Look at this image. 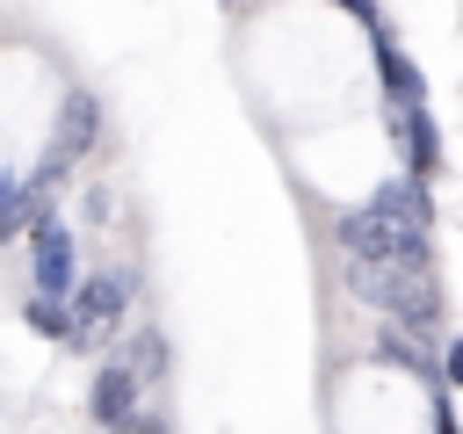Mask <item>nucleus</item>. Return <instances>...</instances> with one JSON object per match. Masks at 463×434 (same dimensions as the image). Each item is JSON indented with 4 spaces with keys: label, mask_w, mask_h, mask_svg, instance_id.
<instances>
[{
    "label": "nucleus",
    "mask_w": 463,
    "mask_h": 434,
    "mask_svg": "<svg viewBox=\"0 0 463 434\" xmlns=\"http://www.w3.org/2000/svg\"><path fill=\"white\" fill-rule=\"evenodd\" d=\"M22 188H29V181H14V174H7V166H0V217H7V210H14V203H22Z\"/></svg>",
    "instance_id": "nucleus-14"
},
{
    "label": "nucleus",
    "mask_w": 463,
    "mask_h": 434,
    "mask_svg": "<svg viewBox=\"0 0 463 434\" xmlns=\"http://www.w3.org/2000/svg\"><path fill=\"white\" fill-rule=\"evenodd\" d=\"M369 43H376V72H383V94H391V108H427V80H420V65H412V58H405V51H398L383 29H376Z\"/></svg>",
    "instance_id": "nucleus-6"
},
{
    "label": "nucleus",
    "mask_w": 463,
    "mask_h": 434,
    "mask_svg": "<svg viewBox=\"0 0 463 434\" xmlns=\"http://www.w3.org/2000/svg\"><path fill=\"white\" fill-rule=\"evenodd\" d=\"M29 333L72 347V304H58V297H29Z\"/></svg>",
    "instance_id": "nucleus-11"
},
{
    "label": "nucleus",
    "mask_w": 463,
    "mask_h": 434,
    "mask_svg": "<svg viewBox=\"0 0 463 434\" xmlns=\"http://www.w3.org/2000/svg\"><path fill=\"white\" fill-rule=\"evenodd\" d=\"M391 116H398V137H405L412 181H434V174H441V137H434V116H427V108H391Z\"/></svg>",
    "instance_id": "nucleus-8"
},
{
    "label": "nucleus",
    "mask_w": 463,
    "mask_h": 434,
    "mask_svg": "<svg viewBox=\"0 0 463 434\" xmlns=\"http://www.w3.org/2000/svg\"><path fill=\"white\" fill-rule=\"evenodd\" d=\"M434 434H456V420H449V398L434 391Z\"/></svg>",
    "instance_id": "nucleus-15"
},
{
    "label": "nucleus",
    "mask_w": 463,
    "mask_h": 434,
    "mask_svg": "<svg viewBox=\"0 0 463 434\" xmlns=\"http://www.w3.org/2000/svg\"><path fill=\"white\" fill-rule=\"evenodd\" d=\"M441 383H463V340H449V354H441Z\"/></svg>",
    "instance_id": "nucleus-13"
},
{
    "label": "nucleus",
    "mask_w": 463,
    "mask_h": 434,
    "mask_svg": "<svg viewBox=\"0 0 463 434\" xmlns=\"http://www.w3.org/2000/svg\"><path fill=\"white\" fill-rule=\"evenodd\" d=\"M340 7H354V14H362V22H369V36H376V29H383V22H376V0H340Z\"/></svg>",
    "instance_id": "nucleus-16"
},
{
    "label": "nucleus",
    "mask_w": 463,
    "mask_h": 434,
    "mask_svg": "<svg viewBox=\"0 0 463 434\" xmlns=\"http://www.w3.org/2000/svg\"><path fill=\"white\" fill-rule=\"evenodd\" d=\"M369 210H376L383 224H398V231H427V224H434V195H427V181H412V174L383 181V188L369 195Z\"/></svg>",
    "instance_id": "nucleus-5"
},
{
    "label": "nucleus",
    "mask_w": 463,
    "mask_h": 434,
    "mask_svg": "<svg viewBox=\"0 0 463 434\" xmlns=\"http://www.w3.org/2000/svg\"><path fill=\"white\" fill-rule=\"evenodd\" d=\"M123 362L137 369V383H159V376H166V333H159V326H145V333L123 347Z\"/></svg>",
    "instance_id": "nucleus-10"
},
{
    "label": "nucleus",
    "mask_w": 463,
    "mask_h": 434,
    "mask_svg": "<svg viewBox=\"0 0 463 434\" xmlns=\"http://www.w3.org/2000/svg\"><path fill=\"white\" fill-rule=\"evenodd\" d=\"M94 130H101V101L87 94V87H72L65 101H58V137H51V152H43V166H72V159H87L94 152Z\"/></svg>",
    "instance_id": "nucleus-3"
},
{
    "label": "nucleus",
    "mask_w": 463,
    "mask_h": 434,
    "mask_svg": "<svg viewBox=\"0 0 463 434\" xmlns=\"http://www.w3.org/2000/svg\"><path fill=\"white\" fill-rule=\"evenodd\" d=\"M109 434H174V420H166V412H130V420L109 427Z\"/></svg>",
    "instance_id": "nucleus-12"
},
{
    "label": "nucleus",
    "mask_w": 463,
    "mask_h": 434,
    "mask_svg": "<svg viewBox=\"0 0 463 434\" xmlns=\"http://www.w3.org/2000/svg\"><path fill=\"white\" fill-rule=\"evenodd\" d=\"M137 391H145V383H137V369H130L123 354H109V362L94 369V391H87V412H94L101 427H123V420L137 412Z\"/></svg>",
    "instance_id": "nucleus-4"
},
{
    "label": "nucleus",
    "mask_w": 463,
    "mask_h": 434,
    "mask_svg": "<svg viewBox=\"0 0 463 434\" xmlns=\"http://www.w3.org/2000/svg\"><path fill=\"white\" fill-rule=\"evenodd\" d=\"M29 275H36V297H58V304H65L80 260H72V231H65L58 217H43V224L29 231Z\"/></svg>",
    "instance_id": "nucleus-2"
},
{
    "label": "nucleus",
    "mask_w": 463,
    "mask_h": 434,
    "mask_svg": "<svg viewBox=\"0 0 463 434\" xmlns=\"http://www.w3.org/2000/svg\"><path fill=\"white\" fill-rule=\"evenodd\" d=\"M376 354H391V362H398L405 376H420L427 391H441V369H434V354H420V347H412V333L383 326V333H376Z\"/></svg>",
    "instance_id": "nucleus-9"
},
{
    "label": "nucleus",
    "mask_w": 463,
    "mask_h": 434,
    "mask_svg": "<svg viewBox=\"0 0 463 434\" xmlns=\"http://www.w3.org/2000/svg\"><path fill=\"white\" fill-rule=\"evenodd\" d=\"M130 304V275H87L72 289V347H101Z\"/></svg>",
    "instance_id": "nucleus-1"
},
{
    "label": "nucleus",
    "mask_w": 463,
    "mask_h": 434,
    "mask_svg": "<svg viewBox=\"0 0 463 434\" xmlns=\"http://www.w3.org/2000/svg\"><path fill=\"white\" fill-rule=\"evenodd\" d=\"M391 318H398V333H434V326H441V289H434V275H405L398 297H391Z\"/></svg>",
    "instance_id": "nucleus-7"
}]
</instances>
